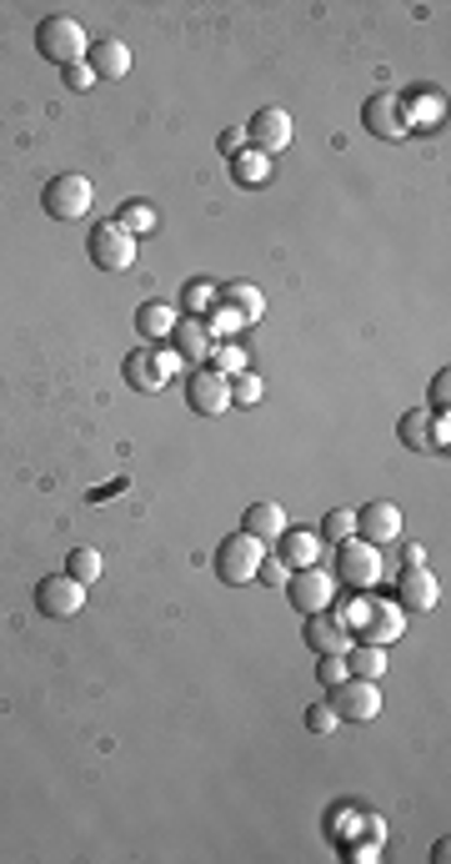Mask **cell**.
<instances>
[{"mask_svg":"<svg viewBox=\"0 0 451 864\" xmlns=\"http://www.w3.org/2000/svg\"><path fill=\"white\" fill-rule=\"evenodd\" d=\"M341 624H347V629H361V639L381 643V649L406 633V614H401L397 603H387V598H356L347 614H341Z\"/></svg>","mask_w":451,"mask_h":864,"instance_id":"cell-1","label":"cell"},{"mask_svg":"<svg viewBox=\"0 0 451 864\" xmlns=\"http://www.w3.org/2000/svg\"><path fill=\"white\" fill-rule=\"evenodd\" d=\"M36 51L55 66H80V55L90 51V36L76 15H46L36 30Z\"/></svg>","mask_w":451,"mask_h":864,"instance_id":"cell-2","label":"cell"},{"mask_svg":"<svg viewBox=\"0 0 451 864\" xmlns=\"http://www.w3.org/2000/svg\"><path fill=\"white\" fill-rule=\"evenodd\" d=\"M86 251L101 272H130V267H136V236H130L116 217H105V222L90 226Z\"/></svg>","mask_w":451,"mask_h":864,"instance_id":"cell-3","label":"cell"},{"mask_svg":"<svg viewBox=\"0 0 451 864\" xmlns=\"http://www.w3.org/2000/svg\"><path fill=\"white\" fill-rule=\"evenodd\" d=\"M176 367H180V357L161 342V347H136V353H126L121 378H126L136 393H161V387L176 378Z\"/></svg>","mask_w":451,"mask_h":864,"instance_id":"cell-4","label":"cell"},{"mask_svg":"<svg viewBox=\"0 0 451 864\" xmlns=\"http://www.w3.org/2000/svg\"><path fill=\"white\" fill-rule=\"evenodd\" d=\"M261 558H266V543L251 533H231V538H221V548H216V578L226 583V589H241V583H251L261 568Z\"/></svg>","mask_w":451,"mask_h":864,"instance_id":"cell-5","label":"cell"},{"mask_svg":"<svg viewBox=\"0 0 451 864\" xmlns=\"http://www.w3.org/2000/svg\"><path fill=\"white\" fill-rule=\"evenodd\" d=\"M40 201H46V211H51L55 222H80V217L90 211V201H96V192H90V182L80 176V171H61V176L46 182Z\"/></svg>","mask_w":451,"mask_h":864,"instance_id":"cell-6","label":"cell"},{"mask_svg":"<svg viewBox=\"0 0 451 864\" xmlns=\"http://www.w3.org/2000/svg\"><path fill=\"white\" fill-rule=\"evenodd\" d=\"M336 583H347V589L366 593L381 578V553L376 543H361V538H347V543H336Z\"/></svg>","mask_w":451,"mask_h":864,"instance_id":"cell-7","label":"cell"},{"mask_svg":"<svg viewBox=\"0 0 451 864\" xmlns=\"http://www.w3.org/2000/svg\"><path fill=\"white\" fill-rule=\"evenodd\" d=\"M286 598H291V608H301V614H322V608L336 603V578L322 573V564L291 568V578H286Z\"/></svg>","mask_w":451,"mask_h":864,"instance_id":"cell-8","label":"cell"},{"mask_svg":"<svg viewBox=\"0 0 451 864\" xmlns=\"http://www.w3.org/2000/svg\"><path fill=\"white\" fill-rule=\"evenodd\" d=\"M326 704L336 708V719H351V724H366L381 714V689H376V679H341L331 689V699Z\"/></svg>","mask_w":451,"mask_h":864,"instance_id":"cell-9","label":"cell"},{"mask_svg":"<svg viewBox=\"0 0 451 864\" xmlns=\"http://www.w3.org/2000/svg\"><path fill=\"white\" fill-rule=\"evenodd\" d=\"M36 608L46 618H76L86 608V583H76L71 573H51L36 583Z\"/></svg>","mask_w":451,"mask_h":864,"instance_id":"cell-10","label":"cell"},{"mask_svg":"<svg viewBox=\"0 0 451 864\" xmlns=\"http://www.w3.org/2000/svg\"><path fill=\"white\" fill-rule=\"evenodd\" d=\"M361 121H366V132L381 136V141H401V136L412 132V116H406V106H401L397 91H376L372 101H366V111H361Z\"/></svg>","mask_w":451,"mask_h":864,"instance_id":"cell-11","label":"cell"},{"mask_svg":"<svg viewBox=\"0 0 451 864\" xmlns=\"http://www.w3.org/2000/svg\"><path fill=\"white\" fill-rule=\"evenodd\" d=\"M246 141L256 146L261 157H276V151H286L291 146V111H281V106H261L256 116H251V126H246Z\"/></svg>","mask_w":451,"mask_h":864,"instance_id":"cell-12","label":"cell"},{"mask_svg":"<svg viewBox=\"0 0 451 864\" xmlns=\"http://www.w3.org/2000/svg\"><path fill=\"white\" fill-rule=\"evenodd\" d=\"M186 403L201 412V418H221L231 407V378H221L216 367H196V378L186 382Z\"/></svg>","mask_w":451,"mask_h":864,"instance_id":"cell-13","label":"cell"},{"mask_svg":"<svg viewBox=\"0 0 451 864\" xmlns=\"http://www.w3.org/2000/svg\"><path fill=\"white\" fill-rule=\"evenodd\" d=\"M356 538L361 543H397L401 538V508L397 503H366V508L356 513Z\"/></svg>","mask_w":451,"mask_h":864,"instance_id":"cell-14","label":"cell"},{"mask_svg":"<svg viewBox=\"0 0 451 864\" xmlns=\"http://www.w3.org/2000/svg\"><path fill=\"white\" fill-rule=\"evenodd\" d=\"M306 643H311V654H347L351 629L341 624L336 608H322V614H306Z\"/></svg>","mask_w":451,"mask_h":864,"instance_id":"cell-15","label":"cell"},{"mask_svg":"<svg viewBox=\"0 0 451 864\" xmlns=\"http://www.w3.org/2000/svg\"><path fill=\"white\" fill-rule=\"evenodd\" d=\"M166 347L180 357V362H206L211 347H216V337L206 332V322H201V317H176V328H171Z\"/></svg>","mask_w":451,"mask_h":864,"instance_id":"cell-16","label":"cell"},{"mask_svg":"<svg viewBox=\"0 0 451 864\" xmlns=\"http://www.w3.org/2000/svg\"><path fill=\"white\" fill-rule=\"evenodd\" d=\"M397 608L401 614H426V608H437V578L426 573V568H401Z\"/></svg>","mask_w":451,"mask_h":864,"instance_id":"cell-17","label":"cell"},{"mask_svg":"<svg viewBox=\"0 0 451 864\" xmlns=\"http://www.w3.org/2000/svg\"><path fill=\"white\" fill-rule=\"evenodd\" d=\"M86 66L96 71V81H121L130 71V51L121 46V40L101 36V40H90V51H86Z\"/></svg>","mask_w":451,"mask_h":864,"instance_id":"cell-18","label":"cell"},{"mask_svg":"<svg viewBox=\"0 0 451 864\" xmlns=\"http://www.w3.org/2000/svg\"><path fill=\"white\" fill-rule=\"evenodd\" d=\"M276 543H281V553H276V558H281L286 568H311V564H322V538L311 533V528H286Z\"/></svg>","mask_w":451,"mask_h":864,"instance_id":"cell-19","label":"cell"},{"mask_svg":"<svg viewBox=\"0 0 451 864\" xmlns=\"http://www.w3.org/2000/svg\"><path fill=\"white\" fill-rule=\"evenodd\" d=\"M241 533L261 538V543H276V538L286 533V508L281 503H251L241 518Z\"/></svg>","mask_w":451,"mask_h":864,"instance_id":"cell-20","label":"cell"},{"mask_svg":"<svg viewBox=\"0 0 451 864\" xmlns=\"http://www.w3.org/2000/svg\"><path fill=\"white\" fill-rule=\"evenodd\" d=\"M171 328H176V307H171V301H141V307H136V332H141L146 342H166Z\"/></svg>","mask_w":451,"mask_h":864,"instance_id":"cell-21","label":"cell"},{"mask_svg":"<svg viewBox=\"0 0 451 864\" xmlns=\"http://www.w3.org/2000/svg\"><path fill=\"white\" fill-rule=\"evenodd\" d=\"M221 307H231L241 322H261L266 297H261V287H251V282H226V287H221Z\"/></svg>","mask_w":451,"mask_h":864,"instance_id":"cell-22","label":"cell"},{"mask_svg":"<svg viewBox=\"0 0 451 864\" xmlns=\"http://www.w3.org/2000/svg\"><path fill=\"white\" fill-rule=\"evenodd\" d=\"M347 674H356V679H376V674H387V649H381V643H351L347 654Z\"/></svg>","mask_w":451,"mask_h":864,"instance_id":"cell-23","label":"cell"},{"mask_svg":"<svg viewBox=\"0 0 451 864\" xmlns=\"http://www.w3.org/2000/svg\"><path fill=\"white\" fill-rule=\"evenodd\" d=\"M65 573H71L76 583H86V589H90V583L101 578V553L86 548V543H80V548H71V553H65Z\"/></svg>","mask_w":451,"mask_h":864,"instance_id":"cell-24","label":"cell"},{"mask_svg":"<svg viewBox=\"0 0 451 864\" xmlns=\"http://www.w3.org/2000/svg\"><path fill=\"white\" fill-rule=\"evenodd\" d=\"M180 301H186V312H191V317H206L211 307L221 301V287H216V282H201V276H196V282H186Z\"/></svg>","mask_w":451,"mask_h":864,"instance_id":"cell-25","label":"cell"},{"mask_svg":"<svg viewBox=\"0 0 451 864\" xmlns=\"http://www.w3.org/2000/svg\"><path fill=\"white\" fill-rule=\"evenodd\" d=\"M401 443L416 447V453H431V412H406L401 418Z\"/></svg>","mask_w":451,"mask_h":864,"instance_id":"cell-26","label":"cell"},{"mask_svg":"<svg viewBox=\"0 0 451 864\" xmlns=\"http://www.w3.org/2000/svg\"><path fill=\"white\" fill-rule=\"evenodd\" d=\"M266 171H271V161L261 157V151H241V157H231V176L241 186H261V182H266Z\"/></svg>","mask_w":451,"mask_h":864,"instance_id":"cell-27","label":"cell"},{"mask_svg":"<svg viewBox=\"0 0 451 864\" xmlns=\"http://www.w3.org/2000/svg\"><path fill=\"white\" fill-rule=\"evenodd\" d=\"M116 222H121V226H126V232H130V236H136V242H141V236H146V232H155V211H151V207H146V201H126V207H121V211H116Z\"/></svg>","mask_w":451,"mask_h":864,"instance_id":"cell-28","label":"cell"},{"mask_svg":"<svg viewBox=\"0 0 451 864\" xmlns=\"http://www.w3.org/2000/svg\"><path fill=\"white\" fill-rule=\"evenodd\" d=\"M261 393H266V382H261L256 372H251V367H246V372H236V378H231V403H241V407H256V403H261Z\"/></svg>","mask_w":451,"mask_h":864,"instance_id":"cell-29","label":"cell"},{"mask_svg":"<svg viewBox=\"0 0 451 864\" xmlns=\"http://www.w3.org/2000/svg\"><path fill=\"white\" fill-rule=\"evenodd\" d=\"M331 543H347V538H356V508H336L331 518H326V528H322Z\"/></svg>","mask_w":451,"mask_h":864,"instance_id":"cell-30","label":"cell"},{"mask_svg":"<svg viewBox=\"0 0 451 864\" xmlns=\"http://www.w3.org/2000/svg\"><path fill=\"white\" fill-rule=\"evenodd\" d=\"M216 353V372L221 378H236V372H246V353L236 347V342H221V347H211Z\"/></svg>","mask_w":451,"mask_h":864,"instance_id":"cell-31","label":"cell"},{"mask_svg":"<svg viewBox=\"0 0 451 864\" xmlns=\"http://www.w3.org/2000/svg\"><path fill=\"white\" fill-rule=\"evenodd\" d=\"M256 578L266 583V589H286V578H291V568H286L281 558H276V553H266V558H261V568H256Z\"/></svg>","mask_w":451,"mask_h":864,"instance_id":"cell-32","label":"cell"},{"mask_svg":"<svg viewBox=\"0 0 451 864\" xmlns=\"http://www.w3.org/2000/svg\"><path fill=\"white\" fill-rule=\"evenodd\" d=\"M316 658H322V668H316V679H322L326 689H336V683L347 679V658H341V654H316Z\"/></svg>","mask_w":451,"mask_h":864,"instance_id":"cell-33","label":"cell"},{"mask_svg":"<svg viewBox=\"0 0 451 864\" xmlns=\"http://www.w3.org/2000/svg\"><path fill=\"white\" fill-rule=\"evenodd\" d=\"M336 724H341V719H336V708H331V704H316V708L306 714V729H311V733H331Z\"/></svg>","mask_w":451,"mask_h":864,"instance_id":"cell-34","label":"cell"},{"mask_svg":"<svg viewBox=\"0 0 451 864\" xmlns=\"http://www.w3.org/2000/svg\"><path fill=\"white\" fill-rule=\"evenodd\" d=\"M65 86H71V91H90V86H96V71H90L86 61H80V66H65Z\"/></svg>","mask_w":451,"mask_h":864,"instance_id":"cell-35","label":"cell"},{"mask_svg":"<svg viewBox=\"0 0 451 864\" xmlns=\"http://www.w3.org/2000/svg\"><path fill=\"white\" fill-rule=\"evenodd\" d=\"M447 387H451V372H447V367H441L437 378H431V407H441V412H447V403H451V393H447Z\"/></svg>","mask_w":451,"mask_h":864,"instance_id":"cell-36","label":"cell"},{"mask_svg":"<svg viewBox=\"0 0 451 864\" xmlns=\"http://www.w3.org/2000/svg\"><path fill=\"white\" fill-rule=\"evenodd\" d=\"M241 141H246V132L241 126H226V132H221V151H226V157H241Z\"/></svg>","mask_w":451,"mask_h":864,"instance_id":"cell-37","label":"cell"},{"mask_svg":"<svg viewBox=\"0 0 451 864\" xmlns=\"http://www.w3.org/2000/svg\"><path fill=\"white\" fill-rule=\"evenodd\" d=\"M401 564H406V568H422V564H426V548H422V543H401Z\"/></svg>","mask_w":451,"mask_h":864,"instance_id":"cell-38","label":"cell"}]
</instances>
